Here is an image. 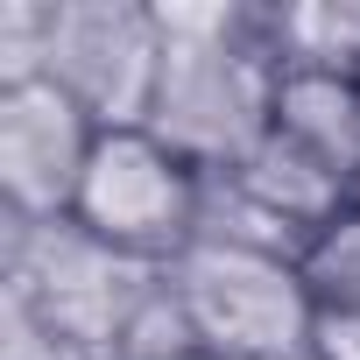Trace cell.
I'll use <instances>...</instances> for the list:
<instances>
[{
    "label": "cell",
    "instance_id": "7",
    "mask_svg": "<svg viewBox=\"0 0 360 360\" xmlns=\"http://www.w3.org/2000/svg\"><path fill=\"white\" fill-rule=\"evenodd\" d=\"M219 176H233L255 205H269V212H276L283 226H297L304 240H318L325 226H339V219L353 212V176L332 169L325 155H311L304 141L276 134V127H269V141H262L240 169H219Z\"/></svg>",
    "mask_w": 360,
    "mask_h": 360
},
{
    "label": "cell",
    "instance_id": "6",
    "mask_svg": "<svg viewBox=\"0 0 360 360\" xmlns=\"http://www.w3.org/2000/svg\"><path fill=\"white\" fill-rule=\"evenodd\" d=\"M92 148H99V120L78 99H64L50 78L0 85V212L29 226L71 219Z\"/></svg>",
    "mask_w": 360,
    "mask_h": 360
},
{
    "label": "cell",
    "instance_id": "1",
    "mask_svg": "<svg viewBox=\"0 0 360 360\" xmlns=\"http://www.w3.org/2000/svg\"><path fill=\"white\" fill-rule=\"evenodd\" d=\"M155 15H162V71L141 127L198 176L240 169L276 127V85H283L276 8L169 0Z\"/></svg>",
    "mask_w": 360,
    "mask_h": 360
},
{
    "label": "cell",
    "instance_id": "2",
    "mask_svg": "<svg viewBox=\"0 0 360 360\" xmlns=\"http://www.w3.org/2000/svg\"><path fill=\"white\" fill-rule=\"evenodd\" d=\"M0 283L22 290L71 353L120 360L127 332L169 290V269H155L141 255H120L113 240H99L78 219L29 226V219L0 212Z\"/></svg>",
    "mask_w": 360,
    "mask_h": 360
},
{
    "label": "cell",
    "instance_id": "4",
    "mask_svg": "<svg viewBox=\"0 0 360 360\" xmlns=\"http://www.w3.org/2000/svg\"><path fill=\"white\" fill-rule=\"evenodd\" d=\"M198 191H205V176L184 155H169L148 127H106L71 219L92 226L99 240H113L120 255L169 269L198 233Z\"/></svg>",
    "mask_w": 360,
    "mask_h": 360
},
{
    "label": "cell",
    "instance_id": "5",
    "mask_svg": "<svg viewBox=\"0 0 360 360\" xmlns=\"http://www.w3.org/2000/svg\"><path fill=\"white\" fill-rule=\"evenodd\" d=\"M162 71V15L141 0H57L50 15V57L43 78L78 99L99 134L106 127H141Z\"/></svg>",
    "mask_w": 360,
    "mask_h": 360
},
{
    "label": "cell",
    "instance_id": "9",
    "mask_svg": "<svg viewBox=\"0 0 360 360\" xmlns=\"http://www.w3.org/2000/svg\"><path fill=\"white\" fill-rule=\"evenodd\" d=\"M191 240H226V248H262V255H290L304 262L311 240L297 226H283L269 205H255L233 176H205V191H198V233Z\"/></svg>",
    "mask_w": 360,
    "mask_h": 360
},
{
    "label": "cell",
    "instance_id": "3",
    "mask_svg": "<svg viewBox=\"0 0 360 360\" xmlns=\"http://www.w3.org/2000/svg\"><path fill=\"white\" fill-rule=\"evenodd\" d=\"M169 290L184 304L205 360H297V353H311L318 304H311L304 262H290V255L191 240L169 262Z\"/></svg>",
    "mask_w": 360,
    "mask_h": 360
},
{
    "label": "cell",
    "instance_id": "11",
    "mask_svg": "<svg viewBox=\"0 0 360 360\" xmlns=\"http://www.w3.org/2000/svg\"><path fill=\"white\" fill-rule=\"evenodd\" d=\"M50 15H57V0H8V8H0V85H29V78H43V57H50Z\"/></svg>",
    "mask_w": 360,
    "mask_h": 360
},
{
    "label": "cell",
    "instance_id": "8",
    "mask_svg": "<svg viewBox=\"0 0 360 360\" xmlns=\"http://www.w3.org/2000/svg\"><path fill=\"white\" fill-rule=\"evenodd\" d=\"M276 134L304 141L332 169H346L360 184V71L332 64H283L276 85Z\"/></svg>",
    "mask_w": 360,
    "mask_h": 360
},
{
    "label": "cell",
    "instance_id": "13",
    "mask_svg": "<svg viewBox=\"0 0 360 360\" xmlns=\"http://www.w3.org/2000/svg\"><path fill=\"white\" fill-rule=\"evenodd\" d=\"M297 360H318V353H297Z\"/></svg>",
    "mask_w": 360,
    "mask_h": 360
},
{
    "label": "cell",
    "instance_id": "10",
    "mask_svg": "<svg viewBox=\"0 0 360 360\" xmlns=\"http://www.w3.org/2000/svg\"><path fill=\"white\" fill-rule=\"evenodd\" d=\"M304 283L318 318H360V212H346L339 226H325L304 255Z\"/></svg>",
    "mask_w": 360,
    "mask_h": 360
},
{
    "label": "cell",
    "instance_id": "12",
    "mask_svg": "<svg viewBox=\"0 0 360 360\" xmlns=\"http://www.w3.org/2000/svg\"><path fill=\"white\" fill-rule=\"evenodd\" d=\"M353 212H360V184H353Z\"/></svg>",
    "mask_w": 360,
    "mask_h": 360
}]
</instances>
